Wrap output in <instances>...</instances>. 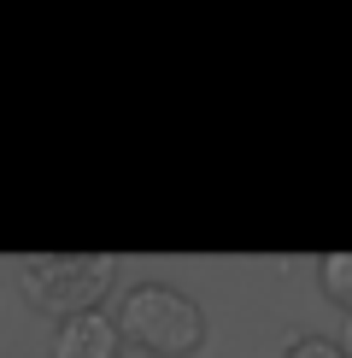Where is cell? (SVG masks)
Segmentation results:
<instances>
[{
    "label": "cell",
    "mask_w": 352,
    "mask_h": 358,
    "mask_svg": "<svg viewBox=\"0 0 352 358\" xmlns=\"http://www.w3.org/2000/svg\"><path fill=\"white\" fill-rule=\"evenodd\" d=\"M335 347H341V352L352 358V311H346V317H341V335H335Z\"/></svg>",
    "instance_id": "6"
},
{
    "label": "cell",
    "mask_w": 352,
    "mask_h": 358,
    "mask_svg": "<svg viewBox=\"0 0 352 358\" xmlns=\"http://www.w3.org/2000/svg\"><path fill=\"white\" fill-rule=\"evenodd\" d=\"M117 335H124L129 352H147V358H194L212 335L205 311L194 294L170 288V282H135L124 288V306L112 311Z\"/></svg>",
    "instance_id": "1"
},
{
    "label": "cell",
    "mask_w": 352,
    "mask_h": 358,
    "mask_svg": "<svg viewBox=\"0 0 352 358\" xmlns=\"http://www.w3.org/2000/svg\"><path fill=\"white\" fill-rule=\"evenodd\" d=\"M124 358H147V352H129V347H124Z\"/></svg>",
    "instance_id": "7"
},
{
    "label": "cell",
    "mask_w": 352,
    "mask_h": 358,
    "mask_svg": "<svg viewBox=\"0 0 352 358\" xmlns=\"http://www.w3.org/2000/svg\"><path fill=\"white\" fill-rule=\"evenodd\" d=\"M53 358H124L112 311H82V317L53 323Z\"/></svg>",
    "instance_id": "3"
},
{
    "label": "cell",
    "mask_w": 352,
    "mask_h": 358,
    "mask_svg": "<svg viewBox=\"0 0 352 358\" xmlns=\"http://www.w3.org/2000/svg\"><path fill=\"white\" fill-rule=\"evenodd\" d=\"M18 288L36 311L65 323L106 306V294L117 288V259L112 252H36V259H18Z\"/></svg>",
    "instance_id": "2"
},
{
    "label": "cell",
    "mask_w": 352,
    "mask_h": 358,
    "mask_svg": "<svg viewBox=\"0 0 352 358\" xmlns=\"http://www.w3.org/2000/svg\"><path fill=\"white\" fill-rule=\"evenodd\" d=\"M282 358H346V352L335 347L329 335H293L288 347H282Z\"/></svg>",
    "instance_id": "5"
},
{
    "label": "cell",
    "mask_w": 352,
    "mask_h": 358,
    "mask_svg": "<svg viewBox=\"0 0 352 358\" xmlns=\"http://www.w3.org/2000/svg\"><path fill=\"white\" fill-rule=\"evenodd\" d=\"M317 294L329 300L335 311H352V247H341V252H323L317 259Z\"/></svg>",
    "instance_id": "4"
}]
</instances>
